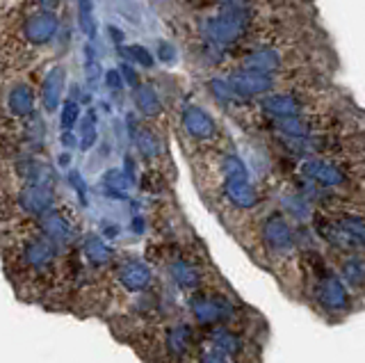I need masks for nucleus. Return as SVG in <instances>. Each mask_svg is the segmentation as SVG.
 <instances>
[{
  "label": "nucleus",
  "instance_id": "1",
  "mask_svg": "<svg viewBox=\"0 0 365 363\" xmlns=\"http://www.w3.org/2000/svg\"><path fill=\"white\" fill-rule=\"evenodd\" d=\"M294 180H301L322 192L350 194L365 176V165L356 158H294Z\"/></svg>",
  "mask_w": 365,
  "mask_h": 363
},
{
  "label": "nucleus",
  "instance_id": "2",
  "mask_svg": "<svg viewBox=\"0 0 365 363\" xmlns=\"http://www.w3.org/2000/svg\"><path fill=\"white\" fill-rule=\"evenodd\" d=\"M315 55L313 50L301 46V39L292 41H274L258 48L242 50L238 59V69L258 73H285V71H303V66L310 64Z\"/></svg>",
  "mask_w": 365,
  "mask_h": 363
},
{
  "label": "nucleus",
  "instance_id": "3",
  "mask_svg": "<svg viewBox=\"0 0 365 363\" xmlns=\"http://www.w3.org/2000/svg\"><path fill=\"white\" fill-rule=\"evenodd\" d=\"M220 176H222V185L220 192L222 199L231 206L233 211L240 213H249L256 211L260 206V194L256 185L251 183L249 178V169L242 162L240 155L236 153H224L220 158Z\"/></svg>",
  "mask_w": 365,
  "mask_h": 363
},
{
  "label": "nucleus",
  "instance_id": "4",
  "mask_svg": "<svg viewBox=\"0 0 365 363\" xmlns=\"http://www.w3.org/2000/svg\"><path fill=\"white\" fill-rule=\"evenodd\" d=\"M329 110L331 108H324L322 94H315L310 90H290L258 99V112L265 119H290Z\"/></svg>",
  "mask_w": 365,
  "mask_h": 363
},
{
  "label": "nucleus",
  "instance_id": "5",
  "mask_svg": "<svg viewBox=\"0 0 365 363\" xmlns=\"http://www.w3.org/2000/svg\"><path fill=\"white\" fill-rule=\"evenodd\" d=\"M189 313L192 320L199 327H206V329H213V327L229 325L233 315H236V306H233L231 297L222 295V292L215 290H196L189 295Z\"/></svg>",
  "mask_w": 365,
  "mask_h": 363
},
{
  "label": "nucleus",
  "instance_id": "6",
  "mask_svg": "<svg viewBox=\"0 0 365 363\" xmlns=\"http://www.w3.org/2000/svg\"><path fill=\"white\" fill-rule=\"evenodd\" d=\"M260 242H263L265 252L272 258H292L297 252L299 238L297 231L292 229L290 220L281 213H272L260 222Z\"/></svg>",
  "mask_w": 365,
  "mask_h": 363
},
{
  "label": "nucleus",
  "instance_id": "7",
  "mask_svg": "<svg viewBox=\"0 0 365 363\" xmlns=\"http://www.w3.org/2000/svg\"><path fill=\"white\" fill-rule=\"evenodd\" d=\"M19 267L32 276H46L59 258V249L43 233L25 238L19 249Z\"/></svg>",
  "mask_w": 365,
  "mask_h": 363
},
{
  "label": "nucleus",
  "instance_id": "8",
  "mask_svg": "<svg viewBox=\"0 0 365 363\" xmlns=\"http://www.w3.org/2000/svg\"><path fill=\"white\" fill-rule=\"evenodd\" d=\"M180 126L189 140H194L199 144H210L220 137V126H217L213 115H208L203 108L194 106V103H189V106L182 108Z\"/></svg>",
  "mask_w": 365,
  "mask_h": 363
},
{
  "label": "nucleus",
  "instance_id": "9",
  "mask_svg": "<svg viewBox=\"0 0 365 363\" xmlns=\"http://www.w3.org/2000/svg\"><path fill=\"white\" fill-rule=\"evenodd\" d=\"M34 106H37V99H34V92L30 85L25 83H14L3 92V99H0V108H3V115L7 119L25 121L34 115Z\"/></svg>",
  "mask_w": 365,
  "mask_h": 363
},
{
  "label": "nucleus",
  "instance_id": "10",
  "mask_svg": "<svg viewBox=\"0 0 365 363\" xmlns=\"http://www.w3.org/2000/svg\"><path fill=\"white\" fill-rule=\"evenodd\" d=\"M57 16L53 12H37L25 19L21 25V44L30 46V48H39L46 46L53 41L55 32H57Z\"/></svg>",
  "mask_w": 365,
  "mask_h": 363
},
{
  "label": "nucleus",
  "instance_id": "11",
  "mask_svg": "<svg viewBox=\"0 0 365 363\" xmlns=\"http://www.w3.org/2000/svg\"><path fill=\"white\" fill-rule=\"evenodd\" d=\"M19 208L28 215V218H46L53 213L55 206V187L53 185H23L19 197H16Z\"/></svg>",
  "mask_w": 365,
  "mask_h": 363
},
{
  "label": "nucleus",
  "instance_id": "12",
  "mask_svg": "<svg viewBox=\"0 0 365 363\" xmlns=\"http://www.w3.org/2000/svg\"><path fill=\"white\" fill-rule=\"evenodd\" d=\"M39 233H43L53 245L62 252V249L66 247H71L73 242H76V222L69 218L66 213L62 211H53V213H48L46 218H41L39 220Z\"/></svg>",
  "mask_w": 365,
  "mask_h": 363
},
{
  "label": "nucleus",
  "instance_id": "13",
  "mask_svg": "<svg viewBox=\"0 0 365 363\" xmlns=\"http://www.w3.org/2000/svg\"><path fill=\"white\" fill-rule=\"evenodd\" d=\"M117 281L128 292H146L153 283V272L140 258H124L117 265Z\"/></svg>",
  "mask_w": 365,
  "mask_h": 363
},
{
  "label": "nucleus",
  "instance_id": "14",
  "mask_svg": "<svg viewBox=\"0 0 365 363\" xmlns=\"http://www.w3.org/2000/svg\"><path fill=\"white\" fill-rule=\"evenodd\" d=\"M167 272L171 276V281L176 283L182 292H189V295H192V292L203 288V272L192 258L171 256V261L167 263Z\"/></svg>",
  "mask_w": 365,
  "mask_h": 363
},
{
  "label": "nucleus",
  "instance_id": "15",
  "mask_svg": "<svg viewBox=\"0 0 365 363\" xmlns=\"http://www.w3.org/2000/svg\"><path fill=\"white\" fill-rule=\"evenodd\" d=\"M196 345V332L192 325L187 322H176L164 332V352L171 359H185Z\"/></svg>",
  "mask_w": 365,
  "mask_h": 363
},
{
  "label": "nucleus",
  "instance_id": "16",
  "mask_svg": "<svg viewBox=\"0 0 365 363\" xmlns=\"http://www.w3.org/2000/svg\"><path fill=\"white\" fill-rule=\"evenodd\" d=\"M338 276L354 290H365V254H336Z\"/></svg>",
  "mask_w": 365,
  "mask_h": 363
},
{
  "label": "nucleus",
  "instance_id": "17",
  "mask_svg": "<svg viewBox=\"0 0 365 363\" xmlns=\"http://www.w3.org/2000/svg\"><path fill=\"white\" fill-rule=\"evenodd\" d=\"M206 343H210L213 348H217L224 354H229V357H233V359L240 357V354L245 352V339H242V334L236 332L229 325H220V327L208 329Z\"/></svg>",
  "mask_w": 365,
  "mask_h": 363
},
{
  "label": "nucleus",
  "instance_id": "18",
  "mask_svg": "<svg viewBox=\"0 0 365 363\" xmlns=\"http://www.w3.org/2000/svg\"><path fill=\"white\" fill-rule=\"evenodd\" d=\"M329 215H331L338 227L350 236V240L356 247V252L365 254V213L338 211V213H329Z\"/></svg>",
  "mask_w": 365,
  "mask_h": 363
},
{
  "label": "nucleus",
  "instance_id": "19",
  "mask_svg": "<svg viewBox=\"0 0 365 363\" xmlns=\"http://www.w3.org/2000/svg\"><path fill=\"white\" fill-rule=\"evenodd\" d=\"M83 254L94 267H106L115 263V249H112L106 238L96 236V233H90L83 240Z\"/></svg>",
  "mask_w": 365,
  "mask_h": 363
},
{
  "label": "nucleus",
  "instance_id": "20",
  "mask_svg": "<svg viewBox=\"0 0 365 363\" xmlns=\"http://www.w3.org/2000/svg\"><path fill=\"white\" fill-rule=\"evenodd\" d=\"M62 90H64V69L55 66V69H50L41 80V103L48 112L57 110Z\"/></svg>",
  "mask_w": 365,
  "mask_h": 363
},
{
  "label": "nucleus",
  "instance_id": "21",
  "mask_svg": "<svg viewBox=\"0 0 365 363\" xmlns=\"http://www.w3.org/2000/svg\"><path fill=\"white\" fill-rule=\"evenodd\" d=\"M135 103H137V110H140L144 117L155 119L162 115V101L151 85H142V87L135 90Z\"/></svg>",
  "mask_w": 365,
  "mask_h": 363
},
{
  "label": "nucleus",
  "instance_id": "22",
  "mask_svg": "<svg viewBox=\"0 0 365 363\" xmlns=\"http://www.w3.org/2000/svg\"><path fill=\"white\" fill-rule=\"evenodd\" d=\"M135 144H137V149H140V153L144 155L146 160L160 158L162 144H160V140H158V135L151 133L149 128H140V131L135 133Z\"/></svg>",
  "mask_w": 365,
  "mask_h": 363
},
{
  "label": "nucleus",
  "instance_id": "23",
  "mask_svg": "<svg viewBox=\"0 0 365 363\" xmlns=\"http://www.w3.org/2000/svg\"><path fill=\"white\" fill-rule=\"evenodd\" d=\"M78 117H80V106H78V101H76V99L64 101L62 115H59V124H62L64 133H69V131H71V128L78 124Z\"/></svg>",
  "mask_w": 365,
  "mask_h": 363
},
{
  "label": "nucleus",
  "instance_id": "24",
  "mask_svg": "<svg viewBox=\"0 0 365 363\" xmlns=\"http://www.w3.org/2000/svg\"><path fill=\"white\" fill-rule=\"evenodd\" d=\"M199 363H236V359L206 343L203 348H199Z\"/></svg>",
  "mask_w": 365,
  "mask_h": 363
},
{
  "label": "nucleus",
  "instance_id": "25",
  "mask_svg": "<svg viewBox=\"0 0 365 363\" xmlns=\"http://www.w3.org/2000/svg\"><path fill=\"white\" fill-rule=\"evenodd\" d=\"M94 142H96V126H94V112L87 115L83 119V126H80V146L83 151H90Z\"/></svg>",
  "mask_w": 365,
  "mask_h": 363
},
{
  "label": "nucleus",
  "instance_id": "26",
  "mask_svg": "<svg viewBox=\"0 0 365 363\" xmlns=\"http://www.w3.org/2000/svg\"><path fill=\"white\" fill-rule=\"evenodd\" d=\"M80 28L85 30L87 37L96 34V25H94V16H92V0H80Z\"/></svg>",
  "mask_w": 365,
  "mask_h": 363
},
{
  "label": "nucleus",
  "instance_id": "27",
  "mask_svg": "<svg viewBox=\"0 0 365 363\" xmlns=\"http://www.w3.org/2000/svg\"><path fill=\"white\" fill-rule=\"evenodd\" d=\"M130 53H133V57L135 59H140V62L144 64V66H151L153 64V59H151V55L146 53L144 48H140V46H135V48H130Z\"/></svg>",
  "mask_w": 365,
  "mask_h": 363
},
{
  "label": "nucleus",
  "instance_id": "28",
  "mask_svg": "<svg viewBox=\"0 0 365 363\" xmlns=\"http://www.w3.org/2000/svg\"><path fill=\"white\" fill-rule=\"evenodd\" d=\"M108 83H110V87H119V85H121V78H119V73H117V71H110V76H108Z\"/></svg>",
  "mask_w": 365,
  "mask_h": 363
}]
</instances>
